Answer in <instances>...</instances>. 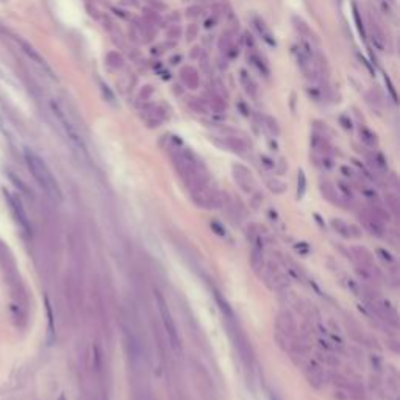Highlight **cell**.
Instances as JSON below:
<instances>
[{"label":"cell","mask_w":400,"mask_h":400,"mask_svg":"<svg viewBox=\"0 0 400 400\" xmlns=\"http://www.w3.org/2000/svg\"><path fill=\"white\" fill-rule=\"evenodd\" d=\"M19 44H21V47H22V52L25 53L27 57H29V60H30L32 63H34V66H38V67H39L42 72H45V74H47L50 78L55 80V74H53V70L49 67V65H47V63H45V60L39 55V53L36 52L29 42L19 41Z\"/></svg>","instance_id":"5b68a950"},{"label":"cell","mask_w":400,"mask_h":400,"mask_svg":"<svg viewBox=\"0 0 400 400\" xmlns=\"http://www.w3.org/2000/svg\"><path fill=\"white\" fill-rule=\"evenodd\" d=\"M45 310H47V317H49V333L53 336L55 334V325H53V313H52V306L49 303V299H45Z\"/></svg>","instance_id":"8992f818"},{"label":"cell","mask_w":400,"mask_h":400,"mask_svg":"<svg viewBox=\"0 0 400 400\" xmlns=\"http://www.w3.org/2000/svg\"><path fill=\"white\" fill-rule=\"evenodd\" d=\"M60 400H66V397H65V396H61V397H60Z\"/></svg>","instance_id":"ba28073f"},{"label":"cell","mask_w":400,"mask_h":400,"mask_svg":"<svg viewBox=\"0 0 400 400\" xmlns=\"http://www.w3.org/2000/svg\"><path fill=\"white\" fill-rule=\"evenodd\" d=\"M25 161H27V166H29V169L32 172V175L34 177L36 181H38V185L44 189V193L50 199L57 200V202H61L63 191L60 188V183L57 181L55 175L52 174L49 166L45 165V161L29 149L25 150Z\"/></svg>","instance_id":"6da1fadb"},{"label":"cell","mask_w":400,"mask_h":400,"mask_svg":"<svg viewBox=\"0 0 400 400\" xmlns=\"http://www.w3.org/2000/svg\"><path fill=\"white\" fill-rule=\"evenodd\" d=\"M3 194H5V199H6V202H8V206H10V210L14 216V219L16 222L19 224L21 229L25 232V233H30L32 232V225H30V219H29V216H27V211H25V208L22 205V200L19 196H16L13 193H10V191H3Z\"/></svg>","instance_id":"277c9868"},{"label":"cell","mask_w":400,"mask_h":400,"mask_svg":"<svg viewBox=\"0 0 400 400\" xmlns=\"http://www.w3.org/2000/svg\"><path fill=\"white\" fill-rule=\"evenodd\" d=\"M50 108H52L53 116L57 117V121H58V124H60V127H61V130L65 132L66 138L70 141V144L74 145V147H77L78 150L83 152V150H85L83 141H81V138L78 136V133H77V130H75V127L72 125V122L67 119L66 113L63 111L61 105H60L58 102H55V100H52V102H50Z\"/></svg>","instance_id":"3957f363"},{"label":"cell","mask_w":400,"mask_h":400,"mask_svg":"<svg viewBox=\"0 0 400 400\" xmlns=\"http://www.w3.org/2000/svg\"><path fill=\"white\" fill-rule=\"evenodd\" d=\"M10 177H11L13 183H14L16 186H19V188L24 191V193H29V189H27V186H25V185H22V183H21V180H19V178H16V177H14V175H11V174H10Z\"/></svg>","instance_id":"52a82bcc"},{"label":"cell","mask_w":400,"mask_h":400,"mask_svg":"<svg viewBox=\"0 0 400 400\" xmlns=\"http://www.w3.org/2000/svg\"><path fill=\"white\" fill-rule=\"evenodd\" d=\"M155 297H157V303H158V311H160V316H161V321H163V325H165V330H166V334L169 338L172 349H174L177 353H181L180 334L177 332L175 322H174V319H172V314H170V310H169V306L166 303V300L160 293H157Z\"/></svg>","instance_id":"7a4b0ae2"}]
</instances>
